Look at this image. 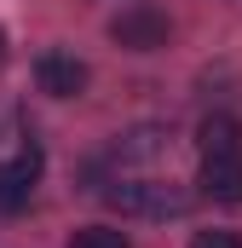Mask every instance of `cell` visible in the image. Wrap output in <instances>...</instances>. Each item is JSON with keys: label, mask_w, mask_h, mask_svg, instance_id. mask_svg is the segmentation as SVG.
<instances>
[{"label": "cell", "mask_w": 242, "mask_h": 248, "mask_svg": "<svg viewBox=\"0 0 242 248\" xmlns=\"http://www.w3.org/2000/svg\"><path fill=\"white\" fill-rule=\"evenodd\" d=\"M190 248H242V237H237V231H196Z\"/></svg>", "instance_id": "obj_8"}, {"label": "cell", "mask_w": 242, "mask_h": 248, "mask_svg": "<svg viewBox=\"0 0 242 248\" xmlns=\"http://www.w3.org/2000/svg\"><path fill=\"white\" fill-rule=\"evenodd\" d=\"M69 248H133V243H127V231H116V225H81L69 237Z\"/></svg>", "instance_id": "obj_7"}, {"label": "cell", "mask_w": 242, "mask_h": 248, "mask_svg": "<svg viewBox=\"0 0 242 248\" xmlns=\"http://www.w3.org/2000/svg\"><path fill=\"white\" fill-rule=\"evenodd\" d=\"M167 35H173V17L162 6H150V0H133V6H121L110 17V41L127 46V52H162Z\"/></svg>", "instance_id": "obj_1"}, {"label": "cell", "mask_w": 242, "mask_h": 248, "mask_svg": "<svg viewBox=\"0 0 242 248\" xmlns=\"http://www.w3.org/2000/svg\"><path fill=\"white\" fill-rule=\"evenodd\" d=\"M0 63H6V35H0Z\"/></svg>", "instance_id": "obj_9"}, {"label": "cell", "mask_w": 242, "mask_h": 248, "mask_svg": "<svg viewBox=\"0 0 242 248\" xmlns=\"http://www.w3.org/2000/svg\"><path fill=\"white\" fill-rule=\"evenodd\" d=\"M196 144H202V156H225V150H242V127L231 116H208L202 133H196Z\"/></svg>", "instance_id": "obj_5"}, {"label": "cell", "mask_w": 242, "mask_h": 248, "mask_svg": "<svg viewBox=\"0 0 242 248\" xmlns=\"http://www.w3.org/2000/svg\"><path fill=\"white\" fill-rule=\"evenodd\" d=\"M202 196L213 202H242V150H225V156H202Z\"/></svg>", "instance_id": "obj_3"}, {"label": "cell", "mask_w": 242, "mask_h": 248, "mask_svg": "<svg viewBox=\"0 0 242 248\" xmlns=\"http://www.w3.org/2000/svg\"><path fill=\"white\" fill-rule=\"evenodd\" d=\"M162 139H167L162 127H133V133L116 144V156H121V162H150V156L162 150Z\"/></svg>", "instance_id": "obj_6"}, {"label": "cell", "mask_w": 242, "mask_h": 248, "mask_svg": "<svg viewBox=\"0 0 242 248\" xmlns=\"http://www.w3.org/2000/svg\"><path fill=\"white\" fill-rule=\"evenodd\" d=\"M35 179H41V150H35V144H23V156H17L12 168L0 162V208H6V214H17V208L29 202Z\"/></svg>", "instance_id": "obj_4"}, {"label": "cell", "mask_w": 242, "mask_h": 248, "mask_svg": "<svg viewBox=\"0 0 242 248\" xmlns=\"http://www.w3.org/2000/svg\"><path fill=\"white\" fill-rule=\"evenodd\" d=\"M35 81L52 98H81L87 93V63L75 58V52H41L35 58Z\"/></svg>", "instance_id": "obj_2"}]
</instances>
